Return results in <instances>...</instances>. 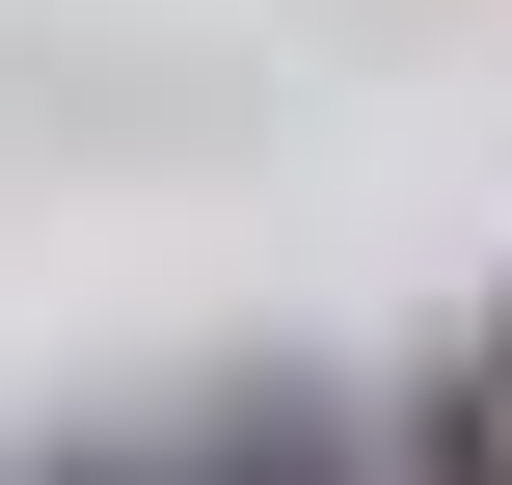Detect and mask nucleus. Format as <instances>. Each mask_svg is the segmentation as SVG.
Returning <instances> with one entry per match:
<instances>
[{
  "mask_svg": "<svg viewBox=\"0 0 512 485\" xmlns=\"http://www.w3.org/2000/svg\"><path fill=\"white\" fill-rule=\"evenodd\" d=\"M162 485H378V432L351 405H216V459H162Z\"/></svg>",
  "mask_w": 512,
  "mask_h": 485,
  "instance_id": "obj_1",
  "label": "nucleus"
},
{
  "mask_svg": "<svg viewBox=\"0 0 512 485\" xmlns=\"http://www.w3.org/2000/svg\"><path fill=\"white\" fill-rule=\"evenodd\" d=\"M54 485H162V459H54Z\"/></svg>",
  "mask_w": 512,
  "mask_h": 485,
  "instance_id": "obj_2",
  "label": "nucleus"
},
{
  "mask_svg": "<svg viewBox=\"0 0 512 485\" xmlns=\"http://www.w3.org/2000/svg\"><path fill=\"white\" fill-rule=\"evenodd\" d=\"M486 351H512V324H486Z\"/></svg>",
  "mask_w": 512,
  "mask_h": 485,
  "instance_id": "obj_3",
  "label": "nucleus"
}]
</instances>
